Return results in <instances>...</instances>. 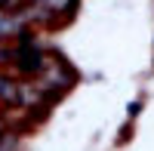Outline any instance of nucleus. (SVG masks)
Masks as SVG:
<instances>
[{"mask_svg": "<svg viewBox=\"0 0 154 151\" xmlns=\"http://www.w3.org/2000/svg\"><path fill=\"white\" fill-rule=\"evenodd\" d=\"M22 16H0V37H6V34H16L22 28Z\"/></svg>", "mask_w": 154, "mask_h": 151, "instance_id": "f257e3e1", "label": "nucleus"}, {"mask_svg": "<svg viewBox=\"0 0 154 151\" xmlns=\"http://www.w3.org/2000/svg\"><path fill=\"white\" fill-rule=\"evenodd\" d=\"M0 3H6V0H0Z\"/></svg>", "mask_w": 154, "mask_h": 151, "instance_id": "39448f33", "label": "nucleus"}, {"mask_svg": "<svg viewBox=\"0 0 154 151\" xmlns=\"http://www.w3.org/2000/svg\"><path fill=\"white\" fill-rule=\"evenodd\" d=\"M74 0H37V6L46 9V12H65Z\"/></svg>", "mask_w": 154, "mask_h": 151, "instance_id": "f03ea898", "label": "nucleus"}, {"mask_svg": "<svg viewBox=\"0 0 154 151\" xmlns=\"http://www.w3.org/2000/svg\"><path fill=\"white\" fill-rule=\"evenodd\" d=\"M0 136H3V120H0Z\"/></svg>", "mask_w": 154, "mask_h": 151, "instance_id": "20e7f679", "label": "nucleus"}, {"mask_svg": "<svg viewBox=\"0 0 154 151\" xmlns=\"http://www.w3.org/2000/svg\"><path fill=\"white\" fill-rule=\"evenodd\" d=\"M6 59H12V53H6V49L0 46V62H6Z\"/></svg>", "mask_w": 154, "mask_h": 151, "instance_id": "7ed1b4c3", "label": "nucleus"}]
</instances>
